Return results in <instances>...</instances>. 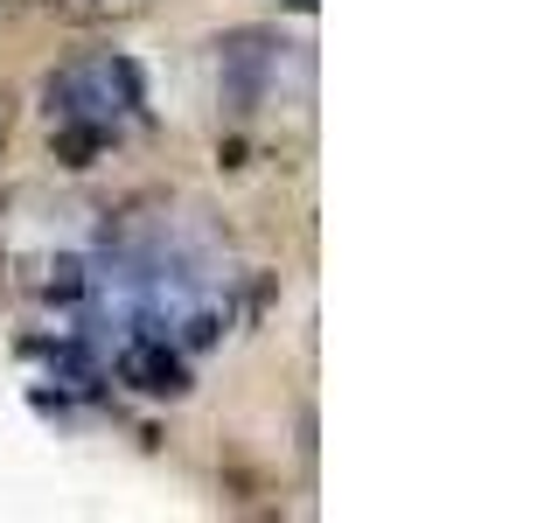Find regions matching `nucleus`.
<instances>
[{
    "instance_id": "obj_3",
    "label": "nucleus",
    "mask_w": 558,
    "mask_h": 523,
    "mask_svg": "<svg viewBox=\"0 0 558 523\" xmlns=\"http://www.w3.org/2000/svg\"><path fill=\"white\" fill-rule=\"evenodd\" d=\"M112 370L140 398H189V356H182V342L154 336V328H133V336L119 342Z\"/></svg>"
},
{
    "instance_id": "obj_4",
    "label": "nucleus",
    "mask_w": 558,
    "mask_h": 523,
    "mask_svg": "<svg viewBox=\"0 0 558 523\" xmlns=\"http://www.w3.org/2000/svg\"><path fill=\"white\" fill-rule=\"evenodd\" d=\"M49 8H57L63 22H77V28H112V22H133V14H147L154 0H49Z\"/></svg>"
},
{
    "instance_id": "obj_2",
    "label": "nucleus",
    "mask_w": 558,
    "mask_h": 523,
    "mask_svg": "<svg viewBox=\"0 0 558 523\" xmlns=\"http://www.w3.org/2000/svg\"><path fill=\"white\" fill-rule=\"evenodd\" d=\"M209 77L231 119H266L287 84L307 92V42H287L279 28H231L209 42Z\"/></svg>"
},
{
    "instance_id": "obj_6",
    "label": "nucleus",
    "mask_w": 558,
    "mask_h": 523,
    "mask_svg": "<svg viewBox=\"0 0 558 523\" xmlns=\"http://www.w3.org/2000/svg\"><path fill=\"white\" fill-rule=\"evenodd\" d=\"M287 8H301V14H307V8H314V0H287Z\"/></svg>"
},
{
    "instance_id": "obj_5",
    "label": "nucleus",
    "mask_w": 558,
    "mask_h": 523,
    "mask_svg": "<svg viewBox=\"0 0 558 523\" xmlns=\"http://www.w3.org/2000/svg\"><path fill=\"white\" fill-rule=\"evenodd\" d=\"M8 126H14V98L0 92V147H8Z\"/></svg>"
},
{
    "instance_id": "obj_1",
    "label": "nucleus",
    "mask_w": 558,
    "mask_h": 523,
    "mask_svg": "<svg viewBox=\"0 0 558 523\" xmlns=\"http://www.w3.org/2000/svg\"><path fill=\"white\" fill-rule=\"evenodd\" d=\"M43 112H49V147L63 168H92L105 147H119V133L140 126L147 112V84L140 63L119 49H84V57L57 63L43 77Z\"/></svg>"
}]
</instances>
